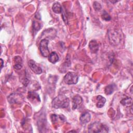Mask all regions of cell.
Wrapping results in <instances>:
<instances>
[{
  "instance_id": "cell-1",
  "label": "cell",
  "mask_w": 133,
  "mask_h": 133,
  "mask_svg": "<svg viewBox=\"0 0 133 133\" xmlns=\"http://www.w3.org/2000/svg\"><path fill=\"white\" fill-rule=\"evenodd\" d=\"M70 100L63 95H59L52 101V107L55 109L66 108L69 107Z\"/></svg>"
},
{
  "instance_id": "cell-2",
  "label": "cell",
  "mask_w": 133,
  "mask_h": 133,
  "mask_svg": "<svg viewBox=\"0 0 133 133\" xmlns=\"http://www.w3.org/2000/svg\"><path fill=\"white\" fill-rule=\"evenodd\" d=\"M89 132H108V127L100 122H94L90 124L88 126Z\"/></svg>"
},
{
  "instance_id": "cell-3",
  "label": "cell",
  "mask_w": 133,
  "mask_h": 133,
  "mask_svg": "<svg viewBox=\"0 0 133 133\" xmlns=\"http://www.w3.org/2000/svg\"><path fill=\"white\" fill-rule=\"evenodd\" d=\"M78 80V76L76 73L73 72H68L63 77L64 82L68 85L76 84Z\"/></svg>"
},
{
  "instance_id": "cell-4",
  "label": "cell",
  "mask_w": 133,
  "mask_h": 133,
  "mask_svg": "<svg viewBox=\"0 0 133 133\" xmlns=\"http://www.w3.org/2000/svg\"><path fill=\"white\" fill-rule=\"evenodd\" d=\"M110 43L113 45H117L121 41V35L116 30H112L109 32Z\"/></svg>"
},
{
  "instance_id": "cell-5",
  "label": "cell",
  "mask_w": 133,
  "mask_h": 133,
  "mask_svg": "<svg viewBox=\"0 0 133 133\" xmlns=\"http://www.w3.org/2000/svg\"><path fill=\"white\" fill-rule=\"evenodd\" d=\"M48 40L46 38L42 39L39 43V50L41 54L44 57H47L49 55V51L48 47Z\"/></svg>"
},
{
  "instance_id": "cell-6",
  "label": "cell",
  "mask_w": 133,
  "mask_h": 133,
  "mask_svg": "<svg viewBox=\"0 0 133 133\" xmlns=\"http://www.w3.org/2000/svg\"><path fill=\"white\" fill-rule=\"evenodd\" d=\"M23 100L22 96L19 94L13 93L8 97V100L10 103H19Z\"/></svg>"
},
{
  "instance_id": "cell-7",
  "label": "cell",
  "mask_w": 133,
  "mask_h": 133,
  "mask_svg": "<svg viewBox=\"0 0 133 133\" xmlns=\"http://www.w3.org/2000/svg\"><path fill=\"white\" fill-rule=\"evenodd\" d=\"M28 65L31 70L36 74H39L42 72V69L39 66H37L35 61L33 60H30L28 62Z\"/></svg>"
},
{
  "instance_id": "cell-8",
  "label": "cell",
  "mask_w": 133,
  "mask_h": 133,
  "mask_svg": "<svg viewBox=\"0 0 133 133\" xmlns=\"http://www.w3.org/2000/svg\"><path fill=\"white\" fill-rule=\"evenodd\" d=\"M29 100L31 101L32 102H35V101L40 102V98L39 95L35 91H30L28 92V95L27 97Z\"/></svg>"
},
{
  "instance_id": "cell-9",
  "label": "cell",
  "mask_w": 133,
  "mask_h": 133,
  "mask_svg": "<svg viewBox=\"0 0 133 133\" xmlns=\"http://www.w3.org/2000/svg\"><path fill=\"white\" fill-rule=\"evenodd\" d=\"M82 98L80 96H75L72 99V109L75 110L78 108L82 102Z\"/></svg>"
},
{
  "instance_id": "cell-10",
  "label": "cell",
  "mask_w": 133,
  "mask_h": 133,
  "mask_svg": "<svg viewBox=\"0 0 133 133\" xmlns=\"http://www.w3.org/2000/svg\"><path fill=\"white\" fill-rule=\"evenodd\" d=\"M91 118V115L88 112H85L83 113L79 117V120L82 124H86L88 123Z\"/></svg>"
},
{
  "instance_id": "cell-11",
  "label": "cell",
  "mask_w": 133,
  "mask_h": 133,
  "mask_svg": "<svg viewBox=\"0 0 133 133\" xmlns=\"http://www.w3.org/2000/svg\"><path fill=\"white\" fill-rule=\"evenodd\" d=\"M89 48L92 53H96L99 50V45L96 41L91 40L89 43Z\"/></svg>"
},
{
  "instance_id": "cell-12",
  "label": "cell",
  "mask_w": 133,
  "mask_h": 133,
  "mask_svg": "<svg viewBox=\"0 0 133 133\" xmlns=\"http://www.w3.org/2000/svg\"><path fill=\"white\" fill-rule=\"evenodd\" d=\"M49 61L52 63H55L59 60V57L56 52H52L48 56Z\"/></svg>"
},
{
  "instance_id": "cell-13",
  "label": "cell",
  "mask_w": 133,
  "mask_h": 133,
  "mask_svg": "<svg viewBox=\"0 0 133 133\" xmlns=\"http://www.w3.org/2000/svg\"><path fill=\"white\" fill-rule=\"evenodd\" d=\"M96 99L97 100L96 106L99 108H101L103 107L106 102V99L104 97L102 96L101 95H98L96 97Z\"/></svg>"
},
{
  "instance_id": "cell-14",
  "label": "cell",
  "mask_w": 133,
  "mask_h": 133,
  "mask_svg": "<svg viewBox=\"0 0 133 133\" xmlns=\"http://www.w3.org/2000/svg\"><path fill=\"white\" fill-rule=\"evenodd\" d=\"M62 8L61 5L57 2L55 3L52 6V10L56 14H60L62 10Z\"/></svg>"
},
{
  "instance_id": "cell-15",
  "label": "cell",
  "mask_w": 133,
  "mask_h": 133,
  "mask_svg": "<svg viewBox=\"0 0 133 133\" xmlns=\"http://www.w3.org/2000/svg\"><path fill=\"white\" fill-rule=\"evenodd\" d=\"M121 103L126 107H130L132 105V99L130 97H126L121 101Z\"/></svg>"
},
{
  "instance_id": "cell-16",
  "label": "cell",
  "mask_w": 133,
  "mask_h": 133,
  "mask_svg": "<svg viewBox=\"0 0 133 133\" xmlns=\"http://www.w3.org/2000/svg\"><path fill=\"white\" fill-rule=\"evenodd\" d=\"M114 90V85L110 84L104 88V92L106 95H110L113 93Z\"/></svg>"
},
{
  "instance_id": "cell-17",
  "label": "cell",
  "mask_w": 133,
  "mask_h": 133,
  "mask_svg": "<svg viewBox=\"0 0 133 133\" xmlns=\"http://www.w3.org/2000/svg\"><path fill=\"white\" fill-rule=\"evenodd\" d=\"M101 18L102 19L106 21H109L111 19V17L110 16V15L107 13L105 11H103L102 15H101Z\"/></svg>"
},
{
  "instance_id": "cell-18",
  "label": "cell",
  "mask_w": 133,
  "mask_h": 133,
  "mask_svg": "<svg viewBox=\"0 0 133 133\" xmlns=\"http://www.w3.org/2000/svg\"><path fill=\"white\" fill-rule=\"evenodd\" d=\"M41 28V25L39 22H36V21L33 22V31L34 33H36V32L39 31Z\"/></svg>"
},
{
  "instance_id": "cell-19",
  "label": "cell",
  "mask_w": 133,
  "mask_h": 133,
  "mask_svg": "<svg viewBox=\"0 0 133 133\" xmlns=\"http://www.w3.org/2000/svg\"><path fill=\"white\" fill-rule=\"evenodd\" d=\"M93 7L95 10L99 11L101 9V5L97 2H94L93 3Z\"/></svg>"
},
{
  "instance_id": "cell-20",
  "label": "cell",
  "mask_w": 133,
  "mask_h": 133,
  "mask_svg": "<svg viewBox=\"0 0 133 133\" xmlns=\"http://www.w3.org/2000/svg\"><path fill=\"white\" fill-rule=\"evenodd\" d=\"M14 61L16 62L15 64H22V60L20 56H16L14 57Z\"/></svg>"
},
{
  "instance_id": "cell-21",
  "label": "cell",
  "mask_w": 133,
  "mask_h": 133,
  "mask_svg": "<svg viewBox=\"0 0 133 133\" xmlns=\"http://www.w3.org/2000/svg\"><path fill=\"white\" fill-rule=\"evenodd\" d=\"M59 118V116H58L56 114H52L51 115V119L53 123L57 122L58 121Z\"/></svg>"
},
{
  "instance_id": "cell-22",
  "label": "cell",
  "mask_w": 133,
  "mask_h": 133,
  "mask_svg": "<svg viewBox=\"0 0 133 133\" xmlns=\"http://www.w3.org/2000/svg\"><path fill=\"white\" fill-rule=\"evenodd\" d=\"M22 64H15L14 68L16 70H20L22 68Z\"/></svg>"
},
{
  "instance_id": "cell-23",
  "label": "cell",
  "mask_w": 133,
  "mask_h": 133,
  "mask_svg": "<svg viewBox=\"0 0 133 133\" xmlns=\"http://www.w3.org/2000/svg\"><path fill=\"white\" fill-rule=\"evenodd\" d=\"M1 63H2V65H1V69H2L3 66V60H2V59H1Z\"/></svg>"
},
{
  "instance_id": "cell-24",
  "label": "cell",
  "mask_w": 133,
  "mask_h": 133,
  "mask_svg": "<svg viewBox=\"0 0 133 133\" xmlns=\"http://www.w3.org/2000/svg\"><path fill=\"white\" fill-rule=\"evenodd\" d=\"M69 132H76V131H75V130H71V131H69Z\"/></svg>"
}]
</instances>
